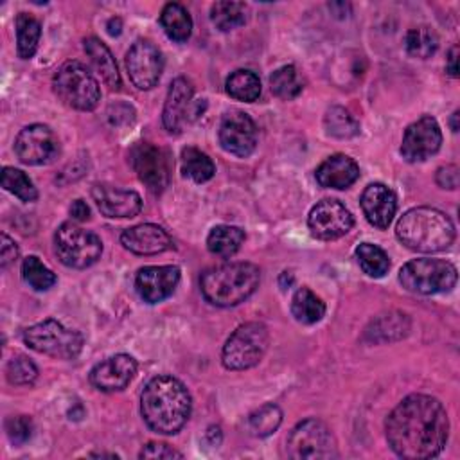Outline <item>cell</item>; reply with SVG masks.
I'll return each mask as SVG.
<instances>
[{
	"label": "cell",
	"instance_id": "ac0fdd59",
	"mask_svg": "<svg viewBox=\"0 0 460 460\" xmlns=\"http://www.w3.org/2000/svg\"><path fill=\"white\" fill-rule=\"evenodd\" d=\"M180 282V268L176 266H146L138 270L135 288L147 304H156L172 295Z\"/></svg>",
	"mask_w": 460,
	"mask_h": 460
},
{
	"label": "cell",
	"instance_id": "cb8c5ba5",
	"mask_svg": "<svg viewBox=\"0 0 460 460\" xmlns=\"http://www.w3.org/2000/svg\"><path fill=\"white\" fill-rule=\"evenodd\" d=\"M84 52L90 58L95 72L101 75L102 83L110 90L120 88V75L117 70V63L110 52V49L95 36H90L84 40Z\"/></svg>",
	"mask_w": 460,
	"mask_h": 460
},
{
	"label": "cell",
	"instance_id": "5b68a950",
	"mask_svg": "<svg viewBox=\"0 0 460 460\" xmlns=\"http://www.w3.org/2000/svg\"><path fill=\"white\" fill-rule=\"evenodd\" d=\"M56 95L70 108L90 111L99 104L101 88L93 74L81 61H65L52 77Z\"/></svg>",
	"mask_w": 460,
	"mask_h": 460
},
{
	"label": "cell",
	"instance_id": "3957f363",
	"mask_svg": "<svg viewBox=\"0 0 460 460\" xmlns=\"http://www.w3.org/2000/svg\"><path fill=\"white\" fill-rule=\"evenodd\" d=\"M395 235L413 252L435 253L455 241V226L442 210L415 207L401 216L395 225Z\"/></svg>",
	"mask_w": 460,
	"mask_h": 460
},
{
	"label": "cell",
	"instance_id": "ee69618b",
	"mask_svg": "<svg viewBox=\"0 0 460 460\" xmlns=\"http://www.w3.org/2000/svg\"><path fill=\"white\" fill-rule=\"evenodd\" d=\"M16 257H18L16 243L7 234H2V250H0V264H2V268H7L11 262L16 261Z\"/></svg>",
	"mask_w": 460,
	"mask_h": 460
},
{
	"label": "cell",
	"instance_id": "d6a6232c",
	"mask_svg": "<svg viewBox=\"0 0 460 460\" xmlns=\"http://www.w3.org/2000/svg\"><path fill=\"white\" fill-rule=\"evenodd\" d=\"M437 47H438V38L435 31L428 25L411 27L404 36V49L413 58L426 59L431 54H435Z\"/></svg>",
	"mask_w": 460,
	"mask_h": 460
},
{
	"label": "cell",
	"instance_id": "277c9868",
	"mask_svg": "<svg viewBox=\"0 0 460 460\" xmlns=\"http://www.w3.org/2000/svg\"><path fill=\"white\" fill-rule=\"evenodd\" d=\"M261 271L252 262H225L203 271L199 279L207 302L232 307L244 302L259 286Z\"/></svg>",
	"mask_w": 460,
	"mask_h": 460
},
{
	"label": "cell",
	"instance_id": "8fae6325",
	"mask_svg": "<svg viewBox=\"0 0 460 460\" xmlns=\"http://www.w3.org/2000/svg\"><path fill=\"white\" fill-rule=\"evenodd\" d=\"M129 164L151 192L160 194L169 185L172 158L167 149L149 142H137L129 151Z\"/></svg>",
	"mask_w": 460,
	"mask_h": 460
},
{
	"label": "cell",
	"instance_id": "c3c4849f",
	"mask_svg": "<svg viewBox=\"0 0 460 460\" xmlns=\"http://www.w3.org/2000/svg\"><path fill=\"white\" fill-rule=\"evenodd\" d=\"M456 119H458V111H455L453 113V117H451V129L456 133L458 131V124H456Z\"/></svg>",
	"mask_w": 460,
	"mask_h": 460
},
{
	"label": "cell",
	"instance_id": "4316f807",
	"mask_svg": "<svg viewBox=\"0 0 460 460\" xmlns=\"http://www.w3.org/2000/svg\"><path fill=\"white\" fill-rule=\"evenodd\" d=\"M244 232L234 225H217L207 237V248L216 257H232L243 244Z\"/></svg>",
	"mask_w": 460,
	"mask_h": 460
},
{
	"label": "cell",
	"instance_id": "8d00e7d4",
	"mask_svg": "<svg viewBox=\"0 0 460 460\" xmlns=\"http://www.w3.org/2000/svg\"><path fill=\"white\" fill-rule=\"evenodd\" d=\"M270 86L271 92L284 99V101H291L295 97H298V93L302 92V81L298 77V72L293 65H286L277 68L271 75H270Z\"/></svg>",
	"mask_w": 460,
	"mask_h": 460
},
{
	"label": "cell",
	"instance_id": "f546056e",
	"mask_svg": "<svg viewBox=\"0 0 460 460\" xmlns=\"http://www.w3.org/2000/svg\"><path fill=\"white\" fill-rule=\"evenodd\" d=\"M181 172L192 181L203 183L214 176L216 167L207 153L189 146L181 149Z\"/></svg>",
	"mask_w": 460,
	"mask_h": 460
},
{
	"label": "cell",
	"instance_id": "f6af8a7d",
	"mask_svg": "<svg viewBox=\"0 0 460 460\" xmlns=\"http://www.w3.org/2000/svg\"><path fill=\"white\" fill-rule=\"evenodd\" d=\"M70 216L75 221H86L90 217V208H88V205L83 199H75L70 205Z\"/></svg>",
	"mask_w": 460,
	"mask_h": 460
},
{
	"label": "cell",
	"instance_id": "9a60e30c",
	"mask_svg": "<svg viewBox=\"0 0 460 460\" xmlns=\"http://www.w3.org/2000/svg\"><path fill=\"white\" fill-rule=\"evenodd\" d=\"M221 147L235 156H248L257 146V126L252 117L241 110H230L219 124Z\"/></svg>",
	"mask_w": 460,
	"mask_h": 460
},
{
	"label": "cell",
	"instance_id": "2e32d148",
	"mask_svg": "<svg viewBox=\"0 0 460 460\" xmlns=\"http://www.w3.org/2000/svg\"><path fill=\"white\" fill-rule=\"evenodd\" d=\"M126 68L131 83L140 90H151L164 70V58L158 47L147 40H138L126 54Z\"/></svg>",
	"mask_w": 460,
	"mask_h": 460
},
{
	"label": "cell",
	"instance_id": "ffe728a7",
	"mask_svg": "<svg viewBox=\"0 0 460 460\" xmlns=\"http://www.w3.org/2000/svg\"><path fill=\"white\" fill-rule=\"evenodd\" d=\"M92 198L106 217H133L142 210V199L135 190L117 189L108 183H95Z\"/></svg>",
	"mask_w": 460,
	"mask_h": 460
},
{
	"label": "cell",
	"instance_id": "836d02e7",
	"mask_svg": "<svg viewBox=\"0 0 460 460\" xmlns=\"http://www.w3.org/2000/svg\"><path fill=\"white\" fill-rule=\"evenodd\" d=\"M282 422V411L277 404L266 402L248 415V429L253 437L271 435Z\"/></svg>",
	"mask_w": 460,
	"mask_h": 460
},
{
	"label": "cell",
	"instance_id": "60d3db41",
	"mask_svg": "<svg viewBox=\"0 0 460 460\" xmlns=\"http://www.w3.org/2000/svg\"><path fill=\"white\" fill-rule=\"evenodd\" d=\"M5 431L7 437L11 438L13 444L20 446L23 442H27L32 435V420L27 415H18V417H11L5 420Z\"/></svg>",
	"mask_w": 460,
	"mask_h": 460
},
{
	"label": "cell",
	"instance_id": "d6986e66",
	"mask_svg": "<svg viewBox=\"0 0 460 460\" xmlns=\"http://www.w3.org/2000/svg\"><path fill=\"white\" fill-rule=\"evenodd\" d=\"M137 374V361L129 354H115L97 363L90 372V383L102 392H117L129 385Z\"/></svg>",
	"mask_w": 460,
	"mask_h": 460
},
{
	"label": "cell",
	"instance_id": "30bf717a",
	"mask_svg": "<svg viewBox=\"0 0 460 460\" xmlns=\"http://www.w3.org/2000/svg\"><path fill=\"white\" fill-rule=\"evenodd\" d=\"M286 449L288 456L295 460H323L338 456L334 435L318 419L298 422L288 437Z\"/></svg>",
	"mask_w": 460,
	"mask_h": 460
},
{
	"label": "cell",
	"instance_id": "ab89813d",
	"mask_svg": "<svg viewBox=\"0 0 460 460\" xmlns=\"http://www.w3.org/2000/svg\"><path fill=\"white\" fill-rule=\"evenodd\" d=\"M5 376H7V381L11 385L22 386V385L32 383L38 377V368L27 356L16 354L9 359L7 368H5Z\"/></svg>",
	"mask_w": 460,
	"mask_h": 460
},
{
	"label": "cell",
	"instance_id": "484cf974",
	"mask_svg": "<svg viewBox=\"0 0 460 460\" xmlns=\"http://www.w3.org/2000/svg\"><path fill=\"white\" fill-rule=\"evenodd\" d=\"M160 25L164 29V32L172 40V41H187L190 32H192V20L189 11L178 4V2H171L164 7L162 14H160Z\"/></svg>",
	"mask_w": 460,
	"mask_h": 460
},
{
	"label": "cell",
	"instance_id": "f1b7e54d",
	"mask_svg": "<svg viewBox=\"0 0 460 460\" xmlns=\"http://www.w3.org/2000/svg\"><path fill=\"white\" fill-rule=\"evenodd\" d=\"M210 20L219 31H232L241 27L248 20V5L244 2L221 0L212 4Z\"/></svg>",
	"mask_w": 460,
	"mask_h": 460
},
{
	"label": "cell",
	"instance_id": "7a4b0ae2",
	"mask_svg": "<svg viewBox=\"0 0 460 460\" xmlns=\"http://www.w3.org/2000/svg\"><path fill=\"white\" fill-rule=\"evenodd\" d=\"M192 401L185 385L172 376H156L144 386L140 411L146 424L162 435L178 433L190 415Z\"/></svg>",
	"mask_w": 460,
	"mask_h": 460
},
{
	"label": "cell",
	"instance_id": "7dc6e473",
	"mask_svg": "<svg viewBox=\"0 0 460 460\" xmlns=\"http://www.w3.org/2000/svg\"><path fill=\"white\" fill-rule=\"evenodd\" d=\"M106 29H108V32H110L111 36H119L120 31H122V22H120V18H110L108 23H106Z\"/></svg>",
	"mask_w": 460,
	"mask_h": 460
},
{
	"label": "cell",
	"instance_id": "7402d4cb",
	"mask_svg": "<svg viewBox=\"0 0 460 460\" xmlns=\"http://www.w3.org/2000/svg\"><path fill=\"white\" fill-rule=\"evenodd\" d=\"M361 210L376 228H386L397 210V198L385 183H370L361 194Z\"/></svg>",
	"mask_w": 460,
	"mask_h": 460
},
{
	"label": "cell",
	"instance_id": "ba28073f",
	"mask_svg": "<svg viewBox=\"0 0 460 460\" xmlns=\"http://www.w3.org/2000/svg\"><path fill=\"white\" fill-rule=\"evenodd\" d=\"M399 282L419 295L446 293L456 284V268L442 259H413L401 268Z\"/></svg>",
	"mask_w": 460,
	"mask_h": 460
},
{
	"label": "cell",
	"instance_id": "6da1fadb",
	"mask_svg": "<svg viewBox=\"0 0 460 460\" xmlns=\"http://www.w3.org/2000/svg\"><path fill=\"white\" fill-rule=\"evenodd\" d=\"M386 440L392 451L408 460L437 456L449 437L444 404L424 394L404 397L386 419Z\"/></svg>",
	"mask_w": 460,
	"mask_h": 460
},
{
	"label": "cell",
	"instance_id": "52a82bcc",
	"mask_svg": "<svg viewBox=\"0 0 460 460\" xmlns=\"http://www.w3.org/2000/svg\"><path fill=\"white\" fill-rule=\"evenodd\" d=\"M23 341L36 352L58 359H74L83 349V334L47 318L23 331Z\"/></svg>",
	"mask_w": 460,
	"mask_h": 460
},
{
	"label": "cell",
	"instance_id": "bcb514c9",
	"mask_svg": "<svg viewBox=\"0 0 460 460\" xmlns=\"http://www.w3.org/2000/svg\"><path fill=\"white\" fill-rule=\"evenodd\" d=\"M456 59H458V47H451L449 54H447V65H446V72L451 77H458V66H456Z\"/></svg>",
	"mask_w": 460,
	"mask_h": 460
},
{
	"label": "cell",
	"instance_id": "74e56055",
	"mask_svg": "<svg viewBox=\"0 0 460 460\" xmlns=\"http://www.w3.org/2000/svg\"><path fill=\"white\" fill-rule=\"evenodd\" d=\"M23 280L36 291H47L56 284V275L36 255H29L22 262Z\"/></svg>",
	"mask_w": 460,
	"mask_h": 460
},
{
	"label": "cell",
	"instance_id": "4fadbf2b",
	"mask_svg": "<svg viewBox=\"0 0 460 460\" xmlns=\"http://www.w3.org/2000/svg\"><path fill=\"white\" fill-rule=\"evenodd\" d=\"M14 153L27 165H45L58 158L59 140L49 126L31 124L18 133Z\"/></svg>",
	"mask_w": 460,
	"mask_h": 460
},
{
	"label": "cell",
	"instance_id": "7bdbcfd3",
	"mask_svg": "<svg viewBox=\"0 0 460 460\" xmlns=\"http://www.w3.org/2000/svg\"><path fill=\"white\" fill-rule=\"evenodd\" d=\"M458 167L456 165H444L437 171V183L442 189H456L458 187Z\"/></svg>",
	"mask_w": 460,
	"mask_h": 460
},
{
	"label": "cell",
	"instance_id": "1f68e13d",
	"mask_svg": "<svg viewBox=\"0 0 460 460\" xmlns=\"http://www.w3.org/2000/svg\"><path fill=\"white\" fill-rule=\"evenodd\" d=\"M226 92L230 97L244 102H253L261 95L259 75L252 70L239 68L226 79Z\"/></svg>",
	"mask_w": 460,
	"mask_h": 460
},
{
	"label": "cell",
	"instance_id": "9c48e42d",
	"mask_svg": "<svg viewBox=\"0 0 460 460\" xmlns=\"http://www.w3.org/2000/svg\"><path fill=\"white\" fill-rule=\"evenodd\" d=\"M58 259L75 270H83L97 262L102 253V243L97 234L74 223H63L54 234Z\"/></svg>",
	"mask_w": 460,
	"mask_h": 460
},
{
	"label": "cell",
	"instance_id": "4dcf8cb0",
	"mask_svg": "<svg viewBox=\"0 0 460 460\" xmlns=\"http://www.w3.org/2000/svg\"><path fill=\"white\" fill-rule=\"evenodd\" d=\"M41 36V25L40 22L27 14L20 13L16 16V47H18V56L22 59H31L38 49V41Z\"/></svg>",
	"mask_w": 460,
	"mask_h": 460
},
{
	"label": "cell",
	"instance_id": "b9f144b4",
	"mask_svg": "<svg viewBox=\"0 0 460 460\" xmlns=\"http://www.w3.org/2000/svg\"><path fill=\"white\" fill-rule=\"evenodd\" d=\"M140 458H181L183 455L164 442H149L142 447Z\"/></svg>",
	"mask_w": 460,
	"mask_h": 460
},
{
	"label": "cell",
	"instance_id": "5bb4252c",
	"mask_svg": "<svg viewBox=\"0 0 460 460\" xmlns=\"http://www.w3.org/2000/svg\"><path fill=\"white\" fill-rule=\"evenodd\" d=\"M352 225L354 217L350 210L338 199L331 198L318 201L307 216V226L311 234L322 241H332L345 235Z\"/></svg>",
	"mask_w": 460,
	"mask_h": 460
},
{
	"label": "cell",
	"instance_id": "f35d334b",
	"mask_svg": "<svg viewBox=\"0 0 460 460\" xmlns=\"http://www.w3.org/2000/svg\"><path fill=\"white\" fill-rule=\"evenodd\" d=\"M2 187L27 203L36 201V198H38V190H36L34 183L31 181V178L23 171L14 169V167H4Z\"/></svg>",
	"mask_w": 460,
	"mask_h": 460
},
{
	"label": "cell",
	"instance_id": "d4e9b609",
	"mask_svg": "<svg viewBox=\"0 0 460 460\" xmlns=\"http://www.w3.org/2000/svg\"><path fill=\"white\" fill-rule=\"evenodd\" d=\"M410 329V320L404 313L392 311L377 316L365 331V340L368 341H394L406 336Z\"/></svg>",
	"mask_w": 460,
	"mask_h": 460
},
{
	"label": "cell",
	"instance_id": "7c38bea8",
	"mask_svg": "<svg viewBox=\"0 0 460 460\" xmlns=\"http://www.w3.org/2000/svg\"><path fill=\"white\" fill-rule=\"evenodd\" d=\"M205 101H194L192 83L185 77H176L167 92V99L162 111L164 128L171 135H178L189 126L198 115H201Z\"/></svg>",
	"mask_w": 460,
	"mask_h": 460
},
{
	"label": "cell",
	"instance_id": "83f0119b",
	"mask_svg": "<svg viewBox=\"0 0 460 460\" xmlns=\"http://www.w3.org/2000/svg\"><path fill=\"white\" fill-rule=\"evenodd\" d=\"M291 313L300 323H316L325 314V304L309 288H300L291 298Z\"/></svg>",
	"mask_w": 460,
	"mask_h": 460
},
{
	"label": "cell",
	"instance_id": "d590c367",
	"mask_svg": "<svg viewBox=\"0 0 460 460\" xmlns=\"http://www.w3.org/2000/svg\"><path fill=\"white\" fill-rule=\"evenodd\" d=\"M356 257L361 266V270L374 279L383 277L390 268V259L383 248L372 243H361L356 248Z\"/></svg>",
	"mask_w": 460,
	"mask_h": 460
},
{
	"label": "cell",
	"instance_id": "603a6c76",
	"mask_svg": "<svg viewBox=\"0 0 460 460\" xmlns=\"http://www.w3.org/2000/svg\"><path fill=\"white\" fill-rule=\"evenodd\" d=\"M316 181L327 189H347L359 178V165L347 155H332L316 167Z\"/></svg>",
	"mask_w": 460,
	"mask_h": 460
},
{
	"label": "cell",
	"instance_id": "8992f818",
	"mask_svg": "<svg viewBox=\"0 0 460 460\" xmlns=\"http://www.w3.org/2000/svg\"><path fill=\"white\" fill-rule=\"evenodd\" d=\"M270 334L264 323L248 322L239 325L226 340L221 361L228 370H246L255 367L268 350Z\"/></svg>",
	"mask_w": 460,
	"mask_h": 460
},
{
	"label": "cell",
	"instance_id": "e0dca14e",
	"mask_svg": "<svg viewBox=\"0 0 460 460\" xmlns=\"http://www.w3.org/2000/svg\"><path fill=\"white\" fill-rule=\"evenodd\" d=\"M442 144V131L431 115H424L411 122L402 137L401 155L406 162H422L435 155Z\"/></svg>",
	"mask_w": 460,
	"mask_h": 460
},
{
	"label": "cell",
	"instance_id": "e575fe53",
	"mask_svg": "<svg viewBox=\"0 0 460 460\" xmlns=\"http://www.w3.org/2000/svg\"><path fill=\"white\" fill-rule=\"evenodd\" d=\"M325 131L336 138H352L359 133V122L341 106H331L323 117Z\"/></svg>",
	"mask_w": 460,
	"mask_h": 460
},
{
	"label": "cell",
	"instance_id": "44dd1931",
	"mask_svg": "<svg viewBox=\"0 0 460 460\" xmlns=\"http://www.w3.org/2000/svg\"><path fill=\"white\" fill-rule=\"evenodd\" d=\"M120 243L137 255H156L172 248L171 235L158 225L142 223L122 232Z\"/></svg>",
	"mask_w": 460,
	"mask_h": 460
}]
</instances>
